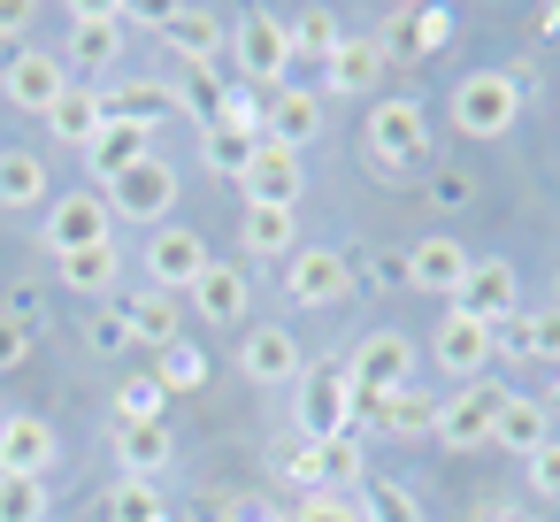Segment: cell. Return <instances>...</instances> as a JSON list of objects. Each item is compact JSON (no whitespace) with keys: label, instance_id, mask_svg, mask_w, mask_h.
Instances as JSON below:
<instances>
[{"label":"cell","instance_id":"cell-1","mask_svg":"<svg viewBox=\"0 0 560 522\" xmlns=\"http://www.w3.org/2000/svg\"><path fill=\"white\" fill-rule=\"evenodd\" d=\"M522 101H529L522 70H468L453 85V131L460 139H506L522 124Z\"/></svg>","mask_w":560,"mask_h":522},{"label":"cell","instance_id":"cell-2","mask_svg":"<svg viewBox=\"0 0 560 522\" xmlns=\"http://www.w3.org/2000/svg\"><path fill=\"white\" fill-rule=\"evenodd\" d=\"M231 62H238V85H254V93L292 85V32H284V16L277 9H246L231 24Z\"/></svg>","mask_w":560,"mask_h":522},{"label":"cell","instance_id":"cell-3","mask_svg":"<svg viewBox=\"0 0 560 522\" xmlns=\"http://www.w3.org/2000/svg\"><path fill=\"white\" fill-rule=\"evenodd\" d=\"M361 147H369V162H376L384 177L415 170V162L430 154V116H422V101H407V93L376 101V108H369V131H361Z\"/></svg>","mask_w":560,"mask_h":522},{"label":"cell","instance_id":"cell-4","mask_svg":"<svg viewBox=\"0 0 560 522\" xmlns=\"http://www.w3.org/2000/svg\"><path fill=\"white\" fill-rule=\"evenodd\" d=\"M292 415H300V438H307V445L346 438V430H353V415H361V392H353L346 361L307 369V376H300V392H292Z\"/></svg>","mask_w":560,"mask_h":522},{"label":"cell","instance_id":"cell-5","mask_svg":"<svg viewBox=\"0 0 560 522\" xmlns=\"http://www.w3.org/2000/svg\"><path fill=\"white\" fill-rule=\"evenodd\" d=\"M101 200H108V216L162 231V223H170V208H177V170H170L162 154H147V162H131L124 177H108V185H101Z\"/></svg>","mask_w":560,"mask_h":522},{"label":"cell","instance_id":"cell-6","mask_svg":"<svg viewBox=\"0 0 560 522\" xmlns=\"http://www.w3.org/2000/svg\"><path fill=\"white\" fill-rule=\"evenodd\" d=\"M154 39L185 62V70H215L231 55V24L215 9H200V0H185V9H154Z\"/></svg>","mask_w":560,"mask_h":522},{"label":"cell","instance_id":"cell-7","mask_svg":"<svg viewBox=\"0 0 560 522\" xmlns=\"http://www.w3.org/2000/svg\"><path fill=\"white\" fill-rule=\"evenodd\" d=\"M47 254L62 262V254H85V246H108L116 239V216H108V200L85 185V193H55L47 200Z\"/></svg>","mask_w":560,"mask_h":522},{"label":"cell","instance_id":"cell-8","mask_svg":"<svg viewBox=\"0 0 560 522\" xmlns=\"http://www.w3.org/2000/svg\"><path fill=\"white\" fill-rule=\"evenodd\" d=\"M139 262H147V285H154V292H177V300H185L192 277H200L215 254H208V239H200L192 223H162V231H147V254H139Z\"/></svg>","mask_w":560,"mask_h":522},{"label":"cell","instance_id":"cell-9","mask_svg":"<svg viewBox=\"0 0 560 522\" xmlns=\"http://www.w3.org/2000/svg\"><path fill=\"white\" fill-rule=\"evenodd\" d=\"M284 300L292 308H346L353 300V262L338 246H300L284 262Z\"/></svg>","mask_w":560,"mask_h":522},{"label":"cell","instance_id":"cell-10","mask_svg":"<svg viewBox=\"0 0 560 522\" xmlns=\"http://www.w3.org/2000/svg\"><path fill=\"white\" fill-rule=\"evenodd\" d=\"M346 376H353L361 399H384V392L415 384V338H407V330H369V338L346 353Z\"/></svg>","mask_w":560,"mask_h":522},{"label":"cell","instance_id":"cell-11","mask_svg":"<svg viewBox=\"0 0 560 522\" xmlns=\"http://www.w3.org/2000/svg\"><path fill=\"white\" fill-rule=\"evenodd\" d=\"M453 308H460V315H476V323H491V330H506V323L522 315V277H514V262H499V254L468 262V277H460Z\"/></svg>","mask_w":560,"mask_h":522},{"label":"cell","instance_id":"cell-12","mask_svg":"<svg viewBox=\"0 0 560 522\" xmlns=\"http://www.w3.org/2000/svg\"><path fill=\"white\" fill-rule=\"evenodd\" d=\"M70 85H78V78H70V70H62V55H47V47H16V55H9V70H0V93H9L24 116H39V124H47V108H55Z\"/></svg>","mask_w":560,"mask_h":522},{"label":"cell","instance_id":"cell-13","mask_svg":"<svg viewBox=\"0 0 560 522\" xmlns=\"http://www.w3.org/2000/svg\"><path fill=\"white\" fill-rule=\"evenodd\" d=\"M238 376H246V384H300V376H307V353H300V338H292L284 323H246V338H238Z\"/></svg>","mask_w":560,"mask_h":522},{"label":"cell","instance_id":"cell-14","mask_svg":"<svg viewBox=\"0 0 560 522\" xmlns=\"http://www.w3.org/2000/svg\"><path fill=\"white\" fill-rule=\"evenodd\" d=\"M124 62V24L108 9H70V47H62V70L78 85H93V70H116Z\"/></svg>","mask_w":560,"mask_h":522},{"label":"cell","instance_id":"cell-15","mask_svg":"<svg viewBox=\"0 0 560 522\" xmlns=\"http://www.w3.org/2000/svg\"><path fill=\"white\" fill-rule=\"evenodd\" d=\"M238 193H246V208H300V193H307V162L292 154V147H254V162H246V177H238Z\"/></svg>","mask_w":560,"mask_h":522},{"label":"cell","instance_id":"cell-16","mask_svg":"<svg viewBox=\"0 0 560 522\" xmlns=\"http://www.w3.org/2000/svg\"><path fill=\"white\" fill-rule=\"evenodd\" d=\"M430 353H438L445 376H483L499 361V330L476 323V315H460V308H445V323L430 330Z\"/></svg>","mask_w":560,"mask_h":522},{"label":"cell","instance_id":"cell-17","mask_svg":"<svg viewBox=\"0 0 560 522\" xmlns=\"http://www.w3.org/2000/svg\"><path fill=\"white\" fill-rule=\"evenodd\" d=\"M261 139L307 154V139H323V93H315V85H277V93L261 101Z\"/></svg>","mask_w":560,"mask_h":522},{"label":"cell","instance_id":"cell-18","mask_svg":"<svg viewBox=\"0 0 560 522\" xmlns=\"http://www.w3.org/2000/svg\"><path fill=\"white\" fill-rule=\"evenodd\" d=\"M491 407H499V392H491V384H460L453 399H438V430H430V445L483 453V445H491Z\"/></svg>","mask_w":560,"mask_h":522},{"label":"cell","instance_id":"cell-19","mask_svg":"<svg viewBox=\"0 0 560 522\" xmlns=\"http://www.w3.org/2000/svg\"><path fill=\"white\" fill-rule=\"evenodd\" d=\"M468 262H476V254H460V239H438V231H430V239H415V246L399 254V277H407L415 292L453 300V292H460V277H468Z\"/></svg>","mask_w":560,"mask_h":522},{"label":"cell","instance_id":"cell-20","mask_svg":"<svg viewBox=\"0 0 560 522\" xmlns=\"http://www.w3.org/2000/svg\"><path fill=\"white\" fill-rule=\"evenodd\" d=\"M55 461H62L55 422H39V415H0V476H47Z\"/></svg>","mask_w":560,"mask_h":522},{"label":"cell","instance_id":"cell-21","mask_svg":"<svg viewBox=\"0 0 560 522\" xmlns=\"http://www.w3.org/2000/svg\"><path fill=\"white\" fill-rule=\"evenodd\" d=\"M192 315H208V323H246V308H254V285H246V269L238 262H208L200 277H192Z\"/></svg>","mask_w":560,"mask_h":522},{"label":"cell","instance_id":"cell-22","mask_svg":"<svg viewBox=\"0 0 560 522\" xmlns=\"http://www.w3.org/2000/svg\"><path fill=\"white\" fill-rule=\"evenodd\" d=\"M238 246L254 262H292L300 254V208H238Z\"/></svg>","mask_w":560,"mask_h":522},{"label":"cell","instance_id":"cell-23","mask_svg":"<svg viewBox=\"0 0 560 522\" xmlns=\"http://www.w3.org/2000/svg\"><path fill=\"white\" fill-rule=\"evenodd\" d=\"M101 131H108V108H101L93 85H70V93L47 108V139H55V147H78V154H85Z\"/></svg>","mask_w":560,"mask_h":522},{"label":"cell","instance_id":"cell-24","mask_svg":"<svg viewBox=\"0 0 560 522\" xmlns=\"http://www.w3.org/2000/svg\"><path fill=\"white\" fill-rule=\"evenodd\" d=\"M55 277H62V292H78V300H116V285H124V254H116V239H108V246L62 254Z\"/></svg>","mask_w":560,"mask_h":522},{"label":"cell","instance_id":"cell-25","mask_svg":"<svg viewBox=\"0 0 560 522\" xmlns=\"http://www.w3.org/2000/svg\"><path fill=\"white\" fill-rule=\"evenodd\" d=\"M361 415H369L376 430H392V438H430V430H438V399H430L422 384H399V392H384V399H361Z\"/></svg>","mask_w":560,"mask_h":522},{"label":"cell","instance_id":"cell-26","mask_svg":"<svg viewBox=\"0 0 560 522\" xmlns=\"http://www.w3.org/2000/svg\"><path fill=\"white\" fill-rule=\"evenodd\" d=\"M116 461H124V476L154 484V476L177 461V438H170V422H116Z\"/></svg>","mask_w":560,"mask_h":522},{"label":"cell","instance_id":"cell-27","mask_svg":"<svg viewBox=\"0 0 560 522\" xmlns=\"http://www.w3.org/2000/svg\"><path fill=\"white\" fill-rule=\"evenodd\" d=\"M369 484V445H361V430H346V438H323L315 445V491H338V499H353Z\"/></svg>","mask_w":560,"mask_h":522},{"label":"cell","instance_id":"cell-28","mask_svg":"<svg viewBox=\"0 0 560 522\" xmlns=\"http://www.w3.org/2000/svg\"><path fill=\"white\" fill-rule=\"evenodd\" d=\"M376 78H384V47L376 39H338V55L323 62V93H376Z\"/></svg>","mask_w":560,"mask_h":522},{"label":"cell","instance_id":"cell-29","mask_svg":"<svg viewBox=\"0 0 560 522\" xmlns=\"http://www.w3.org/2000/svg\"><path fill=\"white\" fill-rule=\"evenodd\" d=\"M116 308H124L131 338H147L154 353H162V346H177V330H185V323H177V292H154V285H139V292H124Z\"/></svg>","mask_w":560,"mask_h":522},{"label":"cell","instance_id":"cell-30","mask_svg":"<svg viewBox=\"0 0 560 522\" xmlns=\"http://www.w3.org/2000/svg\"><path fill=\"white\" fill-rule=\"evenodd\" d=\"M545 438H552L545 407L522 399V392H499V407H491V445H506V453H537Z\"/></svg>","mask_w":560,"mask_h":522},{"label":"cell","instance_id":"cell-31","mask_svg":"<svg viewBox=\"0 0 560 522\" xmlns=\"http://www.w3.org/2000/svg\"><path fill=\"white\" fill-rule=\"evenodd\" d=\"M47 200H55L47 154H32V147H9V154H0V208H47Z\"/></svg>","mask_w":560,"mask_h":522},{"label":"cell","instance_id":"cell-32","mask_svg":"<svg viewBox=\"0 0 560 522\" xmlns=\"http://www.w3.org/2000/svg\"><path fill=\"white\" fill-rule=\"evenodd\" d=\"M101 108H108V124H139V131H162L170 124V108H177V85H116V93H101Z\"/></svg>","mask_w":560,"mask_h":522},{"label":"cell","instance_id":"cell-33","mask_svg":"<svg viewBox=\"0 0 560 522\" xmlns=\"http://www.w3.org/2000/svg\"><path fill=\"white\" fill-rule=\"evenodd\" d=\"M154 154V131H139V124H108L93 147H85V170H93V185H108V177H124L131 162H147Z\"/></svg>","mask_w":560,"mask_h":522},{"label":"cell","instance_id":"cell-34","mask_svg":"<svg viewBox=\"0 0 560 522\" xmlns=\"http://www.w3.org/2000/svg\"><path fill=\"white\" fill-rule=\"evenodd\" d=\"M499 353H506V361H560V308L514 315V323L499 330Z\"/></svg>","mask_w":560,"mask_h":522},{"label":"cell","instance_id":"cell-35","mask_svg":"<svg viewBox=\"0 0 560 522\" xmlns=\"http://www.w3.org/2000/svg\"><path fill=\"white\" fill-rule=\"evenodd\" d=\"M284 32H292V62H315V70H323V62L338 55V39H346L330 9H300V16H284Z\"/></svg>","mask_w":560,"mask_h":522},{"label":"cell","instance_id":"cell-36","mask_svg":"<svg viewBox=\"0 0 560 522\" xmlns=\"http://www.w3.org/2000/svg\"><path fill=\"white\" fill-rule=\"evenodd\" d=\"M353 507H361V522H422V499L407 484H376V476L353 491Z\"/></svg>","mask_w":560,"mask_h":522},{"label":"cell","instance_id":"cell-37","mask_svg":"<svg viewBox=\"0 0 560 522\" xmlns=\"http://www.w3.org/2000/svg\"><path fill=\"white\" fill-rule=\"evenodd\" d=\"M154 384H162L170 399H177V392H200V384H208V353H200V346H185V338H177V346H162Z\"/></svg>","mask_w":560,"mask_h":522},{"label":"cell","instance_id":"cell-38","mask_svg":"<svg viewBox=\"0 0 560 522\" xmlns=\"http://www.w3.org/2000/svg\"><path fill=\"white\" fill-rule=\"evenodd\" d=\"M223 93H231V85H223L215 70H192V78H177V108H185L200 131H215V116H223Z\"/></svg>","mask_w":560,"mask_h":522},{"label":"cell","instance_id":"cell-39","mask_svg":"<svg viewBox=\"0 0 560 522\" xmlns=\"http://www.w3.org/2000/svg\"><path fill=\"white\" fill-rule=\"evenodd\" d=\"M254 147H261V139H238V131H200V162H208L215 177H231V185L246 177V162H254Z\"/></svg>","mask_w":560,"mask_h":522},{"label":"cell","instance_id":"cell-40","mask_svg":"<svg viewBox=\"0 0 560 522\" xmlns=\"http://www.w3.org/2000/svg\"><path fill=\"white\" fill-rule=\"evenodd\" d=\"M108 522H170V507H162V491H154V484L124 476V484L108 491Z\"/></svg>","mask_w":560,"mask_h":522},{"label":"cell","instance_id":"cell-41","mask_svg":"<svg viewBox=\"0 0 560 522\" xmlns=\"http://www.w3.org/2000/svg\"><path fill=\"white\" fill-rule=\"evenodd\" d=\"M0 522H47V476H0Z\"/></svg>","mask_w":560,"mask_h":522},{"label":"cell","instance_id":"cell-42","mask_svg":"<svg viewBox=\"0 0 560 522\" xmlns=\"http://www.w3.org/2000/svg\"><path fill=\"white\" fill-rule=\"evenodd\" d=\"M116 422H170V392H162L154 376H131V384L116 392Z\"/></svg>","mask_w":560,"mask_h":522},{"label":"cell","instance_id":"cell-43","mask_svg":"<svg viewBox=\"0 0 560 522\" xmlns=\"http://www.w3.org/2000/svg\"><path fill=\"white\" fill-rule=\"evenodd\" d=\"M261 101H269V93H254V85H231V93H223V116H215V131L261 139Z\"/></svg>","mask_w":560,"mask_h":522},{"label":"cell","instance_id":"cell-44","mask_svg":"<svg viewBox=\"0 0 560 522\" xmlns=\"http://www.w3.org/2000/svg\"><path fill=\"white\" fill-rule=\"evenodd\" d=\"M208 522H284V507L269 491H231V499L208 507Z\"/></svg>","mask_w":560,"mask_h":522},{"label":"cell","instance_id":"cell-45","mask_svg":"<svg viewBox=\"0 0 560 522\" xmlns=\"http://www.w3.org/2000/svg\"><path fill=\"white\" fill-rule=\"evenodd\" d=\"M32 346H39V323H24V315L0 308V376L24 369V361H32Z\"/></svg>","mask_w":560,"mask_h":522},{"label":"cell","instance_id":"cell-46","mask_svg":"<svg viewBox=\"0 0 560 522\" xmlns=\"http://www.w3.org/2000/svg\"><path fill=\"white\" fill-rule=\"evenodd\" d=\"M85 346H93V353H124V346H131V323H124V308H116V300H101V308H93Z\"/></svg>","mask_w":560,"mask_h":522},{"label":"cell","instance_id":"cell-47","mask_svg":"<svg viewBox=\"0 0 560 522\" xmlns=\"http://www.w3.org/2000/svg\"><path fill=\"white\" fill-rule=\"evenodd\" d=\"M522 476H529V491H537V499H552V507H560V438H545L537 453H522Z\"/></svg>","mask_w":560,"mask_h":522},{"label":"cell","instance_id":"cell-48","mask_svg":"<svg viewBox=\"0 0 560 522\" xmlns=\"http://www.w3.org/2000/svg\"><path fill=\"white\" fill-rule=\"evenodd\" d=\"M284 522H361V507H353V499H338V491H307Z\"/></svg>","mask_w":560,"mask_h":522},{"label":"cell","instance_id":"cell-49","mask_svg":"<svg viewBox=\"0 0 560 522\" xmlns=\"http://www.w3.org/2000/svg\"><path fill=\"white\" fill-rule=\"evenodd\" d=\"M407 24H415V55H430V47L453 39V9H438V0H430V9H407Z\"/></svg>","mask_w":560,"mask_h":522},{"label":"cell","instance_id":"cell-50","mask_svg":"<svg viewBox=\"0 0 560 522\" xmlns=\"http://www.w3.org/2000/svg\"><path fill=\"white\" fill-rule=\"evenodd\" d=\"M468 200H476V185H468L460 170H438V177H430V208H468Z\"/></svg>","mask_w":560,"mask_h":522},{"label":"cell","instance_id":"cell-51","mask_svg":"<svg viewBox=\"0 0 560 522\" xmlns=\"http://www.w3.org/2000/svg\"><path fill=\"white\" fill-rule=\"evenodd\" d=\"M32 24V0H0V39H24Z\"/></svg>","mask_w":560,"mask_h":522},{"label":"cell","instance_id":"cell-52","mask_svg":"<svg viewBox=\"0 0 560 522\" xmlns=\"http://www.w3.org/2000/svg\"><path fill=\"white\" fill-rule=\"evenodd\" d=\"M284 476H292V484H300V491H315V445H300V453H292V461H284Z\"/></svg>","mask_w":560,"mask_h":522},{"label":"cell","instance_id":"cell-53","mask_svg":"<svg viewBox=\"0 0 560 522\" xmlns=\"http://www.w3.org/2000/svg\"><path fill=\"white\" fill-rule=\"evenodd\" d=\"M537 32H545V39H560V0H545V9H537Z\"/></svg>","mask_w":560,"mask_h":522},{"label":"cell","instance_id":"cell-54","mask_svg":"<svg viewBox=\"0 0 560 522\" xmlns=\"http://www.w3.org/2000/svg\"><path fill=\"white\" fill-rule=\"evenodd\" d=\"M499 522H537V514H529V507H506V514H499Z\"/></svg>","mask_w":560,"mask_h":522},{"label":"cell","instance_id":"cell-55","mask_svg":"<svg viewBox=\"0 0 560 522\" xmlns=\"http://www.w3.org/2000/svg\"><path fill=\"white\" fill-rule=\"evenodd\" d=\"M552 292H560V277H552Z\"/></svg>","mask_w":560,"mask_h":522}]
</instances>
